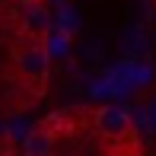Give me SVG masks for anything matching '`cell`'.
I'll return each instance as SVG.
<instances>
[{
	"label": "cell",
	"instance_id": "1",
	"mask_svg": "<svg viewBox=\"0 0 156 156\" xmlns=\"http://www.w3.org/2000/svg\"><path fill=\"white\" fill-rule=\"evenodd\" d=\"M13 67L32 86H41L51 73V51H48V38L38 35H23L13 45Z\"/></svg>",
	"mask_w": 156,
	"mask_h": 156
},
{
	"label": "cell",
	"instance_id": "2",
	"mask_svg": "<svg viewBox=\"0 0 156 156\" xmlns=\"http://www.w3.org/2000/svg\"><path fill=\"white\" fill-rule=\"evenodd\" d=\"M96 131L112 144H127L134 140V118L121 105H102L96 112Z\"/></svg>",
	"mask_w": 156,
	"mask_h": 156
},
{
	"label": "cell",
	"instance_id": "3",
	"mask_svg": "<svg viewBox=\"0 0 156 156\" xmlns=\"http://www.w3.org/2000/svg\"><path fill=\"white\" fill-rule=\"evenodd\" d=\"M48 10L38 3V0H29L26 3V13H23V35H38V38H48Z\"/></svg>",
	"mask_w": 156,
	"mask_h": 156
},
{
	"label": "cell",
	"instance_id": "4",
	"mask_svg": "<svg viewBox=\"0 0 156 156\" xmlns=\"http://www.w3.org/2000/svg\"><path fill=\"white\" fill-rule=\"evenodd\" d=\"M23 153L26 156H51L54 153V134L48 127H35V131L26 134L23 140Z\"/></svg>",
	"mask_w": 156,
	"mask_h": 156
}]
</instances>
